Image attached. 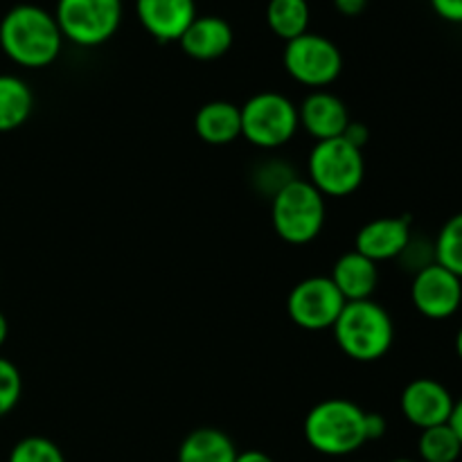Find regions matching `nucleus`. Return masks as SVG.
<instances>
[{
	"label": "nucleus",
	"instance_id": "2",
	"mask_svg": "<svg viewBox=\"0 0 462 462\" xmlns=\"http://www.w3.org/2000/svg\"><path fill=\"white\" fill-rule=\"evenodd\" d=\"M332 329L343 355L359 364L379 361L388 355L395 341V325L391 314L373 298L346 302Z\"/></svg>",
	"mask_w": 462,
	"mask_h": 462
},
{
	"label": "nucleus",
	"instance_id": "25",
	"mask_svg": "<svg viewBox=\"0 0 462 462\" xmlns=\"http://www.w3.org/2000/svg\"><path fill=\"white\" fill-rule=\"evenodd\" d=\"M23 395V377L16 365L0 356V418L16 409Z\"/></svg>",
	"mask_w": 462,
	"mask_h": 462
},
{
	"label": "nucleus",
	"instance_id": "4",
	"mask_svg": "<svg viewBox=\"0 0 462 462\" xmlns=\"http://www.w3.org/2000/svg\"><path fill=\"white\" fill-rule=\"evenodd\" d=\"M271 221L280 239L305 246L323 233L325 197L310 180H291L271 199Z\"/></svg>",
	"mask_w": 462,
	"mask_h": 462
},
{
	"label": "nucleus",
	"instance_id": "12",
	"mask_svg": "<svg viewBox=\"0 0 462 462\" xmlns=\"http://www.w3.org/2000/svg\"><path fill=\"white\" fill-rule=\"evenodd\" d=\"M411 239V217H379L356 233L355 251L379 264L402 257Z\"/></svg>",
	"mask_w": 462,
	"mask_h": 462
},
{
	"label": "nucleus",
	"instance_id": "18",
	"mask_svg": "<svg viewBox=\"0 0 462 462\" xmlns=\"http://www.w3.org/2000/svg\"><path fill=\"white\" fill-rule=\"evenodd\" d=\"M237 454L228 433L203 427L180 442L179 462H235Z\"/></svg>",
	"mask_w": 462,
	"mask_h": 462
},
{
	"label": "nucleus",
	"instance_id": "3",
	"mask_svg": "<svg viewBox=\"0 0 462 462\" xmlns=\"http://www.w3.org/2000/svg\"><path fill=\"white\" fill-rule=\"evenodd\" d=\"M365 411L350 400H325L307 413L302 431L314 451L350 456L365 445Z\"/></svg>",
	"mask_w": 462,
	"mask_h": 462
},
{
	"label": "nucleus",
	"instance_id": "16",
	"mask_svg": "<svg viewBox=\"0 0 462 462\" xmlns=\"http://www.w3.org/2000/svg\"><path fill=\"white\" fill-rule=\"evenodd\" d=\"M346 302L370 300L379 282V269L373 260H368L361 253L350 251L338 257L332 266L329 275Z\"/></svg>",
	"mask_w": 462,
	"mask_h": 462
},
{
	"label": "nucleus",
	"instance_id": "20",
	"mask_svg": "<svg viewBox=\"0 0 462 462\" xmlns=\"http://www.w3.org/2000/svg\"><path fill=\"white\" fill-rule=\"evenodd\" d=\"M310 18L307 0H269L266 5V23L282 41H291L310 32Z\"/></svg>",
	"mask_w": 462,
	"mask_h": 462
},
{
	"label": "nucleus",
	"instance_id": "27",
	"mask_svg": "<svg viewBox=\"0 0 462 462\" xmlns=\"http://www.w3.org/2000/svg\"><path fill=\"white\" fill-rule=\"evenodd\" d=\"M364 427H365V440H379V438L386 436V418L382 413H368L365 411V420H364Z\"/></svg>",
	"mask_w": 462,
	"mask_h": 462
},
{
	"label": "nucleus",
	"instance_id": "32",
	"mask_svg": "<svg viewBox=\"0 0 462 462\" xmlns=\"http://www.w3.org/2000/svg\"><path fill=\"white\" fill-rule=\"evenodd\" d=\"M7 334H9L7 319H5V314H3V311H0V347H3L5 341H7Z\"/></svg>",
	"mask_w": 462,
	"mask_h": 462
},
{
	"label": "nucleus",
	"instance_id": "22",
	"mask_svg": "<svg viewBox=\"0 0 462 462\" xmlns=\"http://www.w3.org/2000/svg\"><path fill=\"white\" fill-rule=\"evenodd\" d=\"M433 260L462 280V212L445 221L433 244Z\"/></svg>",
	"mask_w": 462,
	"mask_h": 462
},
{
	"label": "nucleus",
	"instance_id": "31",
	"mask_svg": "<svg viewBox=\"0 0 462 462\" xmlns=\"http://www.w3.org/2000/svg\"><path fill=\"white\" fill-rule=\"evenodd\" d=\"M235 462H273V458H271V456H266L264 451L251 449V451H242V454H237Z\"/></svg>",
	"mask_w": 462,
	"mask_h": 462
},
{
	"label": "nucleus",
	"instance_id": "6",
	"mask_svg": "<svg viewBox=\"0 0 462 462\" xmlns=\"http://www.w3.org/2000/svg\"><path fill=\"white\" fill-rule=\"evenodd\" d=\"M122 0H57L54 18L63 39L79 48L106 43L122 25Z\"/></svg>",
	"mask_w": 462,
	"mask_h": 462
},
{
	"label": "nucleus",
	"instance_id": "17",
	"mask_svg": "<svg viewBox=\"0 0 462 462\" xmlns=\"http://www.w3.org/2000/svg\"><path fill=\"white\" fill-rule=\"evenodd\" d=\"M194 131L208 144H230L242 135V111L237 104L215 99L203 104L194 116Z\"/></svg>",
	"mask_w": 462,
	"mask_h": 462
},
{
	"label": "nucleus",
	"instance_id": "23",
	"mask_svg": "<svg viewBox=\"0 0 462 462\" xmlns=\"http://www.w3.org/2000/svg\"><path fill=\"white\" fill-rule=\"evenodd\" d=\"M7 462H66V458L50 438L27 436L14 445Z\"/></svg>",
	"mask_w": 462,
	"mask_h": 462
},
{
	"label": "nucleus",
	"instance_id": "11",
	"mask_svg": "<svg viewBox=\"0 0 462 462\" xmlns=\"http://www.w3.org/2000/svg\"><path fill=\"white\" fill-rule=\"evenodd\" d=\"M454 395L445 383L436 382V379L420 377L413 379L409 386L402 391L400 409L402 415L409 420L413 427L420 431L431 427H440L447 424L454 411Z\"/></svg>",
	"mask_w": 462,
	"mask_h": 462
},
{
	"label": "nucleus",
	"instance_id": "21",
	"mask_svg": "<svg viewBox=\"0 0 462 462\" xmlns=\"http://www.w3.org/2000/svg\"><path fill=\"white\" fill-rule=\"evenodd\" d=\"M418 454L422 462H456L462 454V445L447 422L440 427L424 429L420 433Z\"/></svg>",
	"mask_w": 462,
	"mask_h": 462
},
{
	"label": "nucleus",
	"instance_id": "28",
	"mask_svg": "<svg viewBox=\"0 0 462 462\" xmlns=\"http://www.w3.org/2000/svg\"><path fill=\"white\" fill-rule=\"evenodd\" d=\"M341 138H346L347 143L355 144L356 149H364L365 143L370 140V131H368V126L364 125V122L350 120V125L346 126V131H343Z\"/></svg>",
	"mask_w": 462,
	"mask_h": 462
},
{
	"label": "nucleus",
	"instance_id": "9",
	"mask_svg": "<svg viewBox=\"0 0 462 462\" xmlns=\"http://www.w3.org/2000/svg\"><path fill=\"white\" fill-rule=\"evenodd\" d=\"M343 307H346V298L329 280V275L328 278L314 275V278L300 280L287 298L289 319L298 328L310 329V332L332 329Z\"/></svg>",
	"mask_w": 462,
	"mask_h": 462
},
{
	"label": "nucleus",
	"instance_id": "10",
	"mask_svg": "<svg viewBox=\"0 0 462 462\" xmlns=\"http://www.w3.org/2000/svg\"><path fill=\"white\" fill-rule=\"evenodd\" d=\"M411 300L424 319H451L462 305V280L438 262H431L424 269L415 271Z\"/></svg>",
	"mask_w": 462,
	"mask_h": 462
},
{
	"label": "nucleus",
	"instance_id": "7",
	"mask_svg": "<svg viewBox=\"0 0 462 462\" xmlns=\"http://www.w3.org/2000/svg\"><path fill=\"white\" fill-rule=\"evenodd\" d=\"M242 111V135L260 149H278L296 135L298 106L284 95L266 90L248 99Z\"/></svg>",
	"mask_w": 462,
	"mask_h": 462
},
{
	"label": "nucleus",
	"instance_id": "5",
	"mask_svg": "<svg viewBox=\"0 0 462 462\" xmlns=\"http://www.w3.org/2000/svg\"><path fill=\"white\" fill-rule=\"evenodd\" d=\"M307 171L310 183L323 197H350L364 183V149H356L346 138L320 140L311 149Z\"/></svg>",
	"mask_w": 462,
	"mask_h": 462
},
{
	"label": "nucleus",
	"instance_id": "33",
	"mask_svg": "<svg viewBox=\"0 0 462 462\" xmlns=\"http://www.w3.org/2000/svg\"><path fill=\"white\" fill-rule=\"evenodd\" d=\"M454 347H456V355H458V359L462 361V328L458 329V334H456Z\"/></svg>",
	"mask_w": 462,
	"mask_h": 462
},
{
	"label": "nucleus",
	"instance_id": "15",
	"mask_svg": "<svg viewBox=\"0 0 462 462\" xmlns=\"http://www.w3.org/2000/svg\"><path fill=\"white\" fill-rule=\"evenodd\" d=\"M233 27L221 16H197L180 36V48L197 61H215L233 48Z\"/></svg>",
	"mask_w": 462,
	"mask_h": 462
},
{
	"label": "nucleus",
	"instance_id": "34",
	"mask_svg": "<svg viewBox=\"0 0 462 462\" xmlns=\"http://www.w3.org/2000/svg\"><path fill=\"white\" fill-rule=\"evenodd\" d=\"M391 462H415V460H411V458H397V460H391Z\"/></svg>",
	"mask_w": 462,
	"mask_h": 462
},
{
	"label": "nucleus",
	"instance_id": "30",
	"mask_svg": "<svg viewBox=\"0 0 462 462\" xmlns=\"http://www.w3.org/2000/svg\"><path fill=\"white\" fill-rule=\"evenodd\" d=\"M449 427L454 429V433H456V436H458V440H460V445H462V397H460V400L454 402V411H451Z\"/></svg>",
	"mask_w": 462,
	"mask_h": 462
},
{
	"label": "nucleus",
	"instance_id": "19",
	"mask_svg": "<svg viewBox=\"0 0 462 462\" xmlns=\"http://www.w3.org/2000/svg\"><path fill=\"white\" fill-rule=\"evenodd\" d=\"M34 111V93L16 75H0V134L16 131Z\"/></svg>",
	"mask_w": 462,
	"mask_h": 462
},
{
	"label": "nucleus",
	"instance_id": "24",
	"mask_svg": "<svg viewBox=\"0 0 462 462\" xmlns=\"http://www.w3.org/2000/svg\"><path fill=\"white\" fill-rule=\"evenodd\" d=\"M296 171L289 162L280 161V158H271V161L262 162L260 167L253 174V183L260 189L262 194H266L269 199H273L284 185H289L291 180H296Z\"/></svg>",
	"mask_w": 462,
	"mask_h": 462
},
{
	"label": "nucleus",
	"instance_id": "13",
	"mask_svg": "<svg viewBox=\"0 0 462 462\" xmlns=\"http://www.w3.org/2000/svg\"><path fill=\"white\" fill-rule=\"evenodd\" d=\"M138 21L161 43L180 41L197 14L194 0H135Z\"/></svg>",
	"mask_w": 462,
	"mask_h": 462
},
{
	"label": "nucleus",
	"instance_id": "14",
	"mask_svg": "<svg viewBox=\"0 0 462 462\" xmlns=\"http://www.w3.org/2000/svg\"><path fill=\"white\" fill-rule=\"evenodd\" d=\"M298 120L307 134L320 143V140L341 138L346 126L350 125V113L341 97L329 90H314L298 106Z\"/></svg>",
	"mask_w": 462,
	"mask_h": 462
},
{
	"label": "nucleus",
	"instance_id": "1",
	"mask_svg": "<svg viewBox=\"0 0 462 462\" xmlns=\"http://www.w3.org/2000/svg\"><path fill=\"white\" fill-rule=\"evenodd\" d=\"M63 34L52 12L39 5H16L0 21V48L21 68H45L57 61Z\"/></svg>",
	"mask_w": 462,
	"mask_h": 462
},
{
	"label": "nucleus",
	"instance_id": "26",
	"mask_svg": "<svg viewBox=\"0 0 462 462\" xmlns=\"http://www.w3.org/2000/svg\"><path fill=\"white\" fill-rule=\"evenodd\" d=\"M429 3L442 21L462 25V0H429Z\"/></svg>",
	"mask_w": 462,
	"mask_h": 462
},
{
	"label": "nucleus",
	"instance_id": "29",
	"mask_svg": "<svg viewBox=\"0 0 462 462\" xmlns=\"http://www.w3.org/2000/svg\"><path fill=\"white\" fill-rule=\"evenodd\" d=\"M332 3L343 16H359L368 7V0H332Z\"/></svg>",
	"mask_w": 462,
	"mask_h": 462
},
{
	"label": "nucleus",
	"instance_id": "8",
	"mask_svg": "<svg viewBox=\"0 0 462 462\" xmlns=\"http://www.w3.org/2000/svg\"><path fill=\"white\" fill-rule=\"evenodd\" d=\"M282 61L298 84L316 90L334 84L343 70V54L338 45L328 36L314 34V32H305L287 41Z\"/></svg>",
	"mask_w": 462,
	"mask_h": 462
}]
</instances>
